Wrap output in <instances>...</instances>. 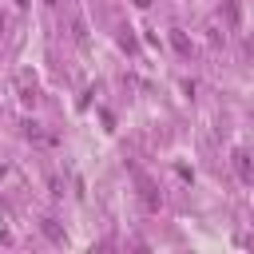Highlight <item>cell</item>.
Masks as SVG:
<instances>
[{"label": "cell", "mask_w": 254, "mask_h": 254, "mask_svg": "<svg viewBox=\"0 0 254 254\" xmlns=\"http://www.w3.org/2000/svg\"><path fill=\"white\" fill-rule=\"evenodd\" d=\"M48 187H52V198H60V194H64V183H60V179H56V175H52V179H48Z\"/></svg>", "instance_id": "obj_6"}, {"label": "cell", "mask_w": 254, "mask_h": 254, "mask_svg": "<svg viewBox=\"0 0 254 254\" xmlns=\"http://www.w3.org/2000/svg\"><path fill=\"white\" fill-rule=\"evenodd\" d=\"M230 167H234V175H238V183H246V187L254 183V171H250V151H242V147H238V151L230 155Z\"/></svg>", "instance_id": "obj_2"}, {"label": "cell", "mask_w": 254, "mask_h": 254, "mask_svg": "<svg viewBox=\"0 0 254 254\" xmlns=\"http://www.w3.org/2000/svg\"><path fill=\"white\" fill-rule=\"evenodd\" d=\"M4 28H8V16H4V12H0V32H4Z\"/></svg>", "instance_id": "obj_7"}, {"label": "cell", "mask_w": 254, "mask_h": 254, "mask_svg": "<svg viewBox=\"0 0 254 254\" xmlns=\"http://www.w3.org/2000/svg\"><path fill=\"white\" fill-rule=\"evenodd\" d=\"M139 202H143V210H147V214H159V206H163V198H159V190H155V183H147V179H139Z\"/></svg>", "instance_id": "obj_3"}, {"label": "cell", "mask_w": 254, "mask_h": 254, "mask_svg": "<svg viewBox=\"0 0 254 254\" xmlns=\"http://www.w3.org/2000/svg\"><path fill=\"white\" fill-rule=\"evenodd\" d=\"M40 230H44L52 242H64V226H60L56 218H40Z\"/></svg>", "instance_id": "obj_4"}, {"label": "cell", "mask_w": 254, "mask_h": 254, "mask_svg": "<svg viewBox=\"0 0 254 254\" xmlns=\"http://www.w3.org/2000/svg\"><path fill=\"white\" fill-rule=\"evenodd\" d=\"M171 44H175V48H179V52H183V56H187V52H190V40H187V36H183V32H179V28H171Z\"/></svg>", "instance_id": "obj_5"}, {"label": "cell", "mask_w": 254, "mask_h": 254, "mask_svg": "<svg viewBox=\"0 0 254 254\" xmlns=\"http://www.w3.org/2000/svg\"><path fill=\"white\" fill-rule=\"evenodd\" d=\"M16 95L24 107H36V75L32 71H16Z\"/></svg>", "instance_id": "obj_1"}]
</instances>
